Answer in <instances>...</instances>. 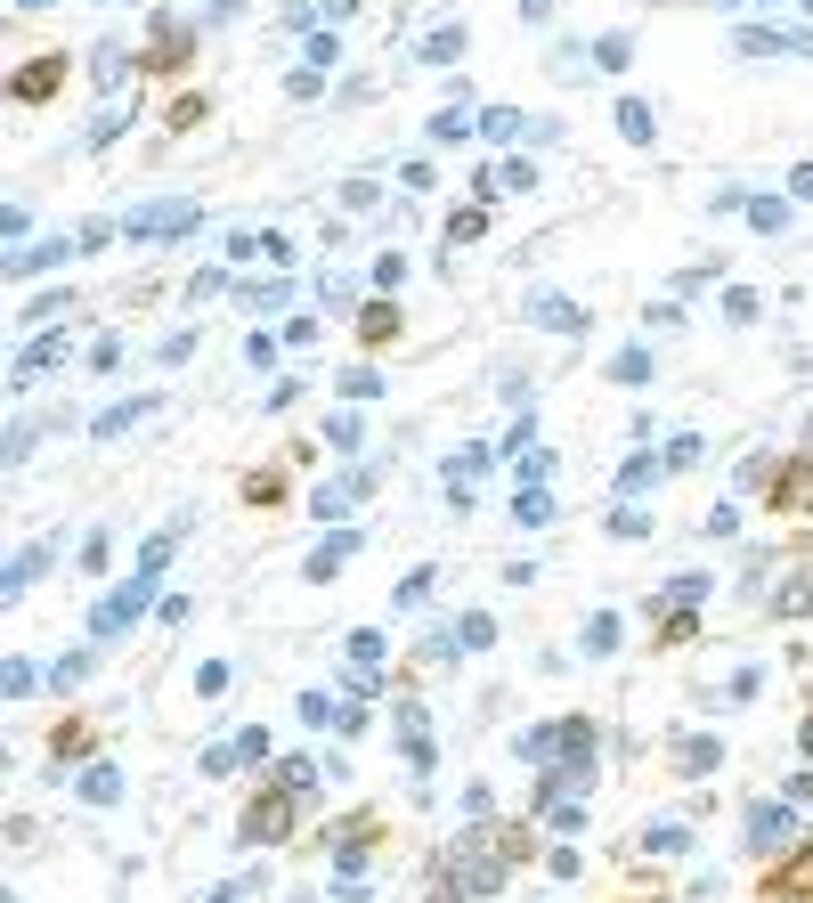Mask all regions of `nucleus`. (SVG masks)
<instances>
[{
    "label": "nucleus",
    "mask_w": 813,
    "mask_h": 903,
    "mask_svg": "<svg viewBox=\"0 0 813 903\" xmlns=\"http://www.w3.org/2000/svg\"><path fill=\"white\" fill-rule=\"evenodd\" d=\"M618 131H627V139L643 147V139H651V106H643V98H627V106H618Z\"/></svg>",
    "instance_id": "13"
},
{
    "label": "nucleus",
    "mask_w": 813,
    "mask_h": 903,
    "mask_svg": "<svg viewBox=\"0 0 813 903\" xmlns=\"http://www.w3.org/2000/svg\"><path fill=\"white\" fill-rule=\"evenodd\" d=\"M66 253H82V245H33V253H9V277H33V269H57Z\"/></svg>",
    "instance_id": "6"
},
{
    "label": "nucleus",
    "mask_w": 813,
    "mask_h": 903,
    "mask_svg": "<svg viewBox=\"0 0 813 903\" xmlns=\"http://www.w3.org/2000/svg\"><path fill=\"white\" fill-rule=\"evenodd\" d=\"M789 188H797V196H813V163H797V179H789Z\"/></svg>",
    "instance_id": "21"
},
{
    "label": "nucleus",
    "mask_w": 813,
    "mask_h": 903,
    "mask_svg": "<svg viewBox=\"0 0 813 903\" xmlns=\"http://www.w3.org/2000/svg\"><path fill=\"white\" fill-rule=\"evenodd\" d=\"M383 659V635H350V668H374Z\"/></svg>",
    "instance_id": "18"
},
{
    "label": "nucleus",
    "mask_w": 813,
    "mask_h": 903,
    "mask_svg": "<svg viewBox=\"0 0 813 903\" xmlns=\"http://www.w3.org/2000/svg\"><path fill=\"white\" fill-rule=\"evenodd\" d=\"M350 554H358V537H326V546L309 554V578H326V570H342Z\"/></svg>",
    "instance_id": "8"
},
{
    "label": "nucleus",
    "mask_w": 813,
    "mask_h": 903,
    "mask_svg": "<svg viewBox=\"0 0 813 903\" xmlns=\"http://www.w3.org/2000/svg\"><path fill=\"white\" fill-rule=\"evenodd\" d=\"M456 49H464V33H456V25H440V33L423 41V66H456Z\"/></svg>",
    "instance_id": "10"
},
{
    "label": "nucleus",
    "mask_w": 813,
    "mask_h": 903,
    "mask_svg": "<svg viewBox=\"0 0 813 903\" xmlns=\"http://www.w3.org/2000/svg\"><path fill=\"white\" fill-rule=\"evenodd\" d=\"M131 228L139 236H187L196 228V204H147V212H131Z\"/></svg>",
    "instance_id": "2"
},
{
    "label": "nucleus",
    "mask_w": 813,
    "mask_h": 903,
    "mask_svg": "<svg viewBox=\"0 0 813 903\" xmlns=\"http://www.w3.org/2000/svg\"><path fill=\"white\" fill-rule=\"evenodd\" d=\"M204 903H236V887H212V895H204Z\"/></svg>",
    "instance_id": "22"
},
{
    "label": "nucleus",
    "mask_w": 813,
    "mask_h": 903,
    "mask_svg": "<svg viewBox=\"0 0 813 903\" xmlns=\"http://www.w3.org/2000/svg\"><path fill=\"white\" fill-rule=\"evenodd\" d=\"M513 521H521V529H545V521H553V505H545V489H521V505H513Z\"/></svg>",
    "instance_id": "12"
},
{
    "label": "nucleus",
    "mask_w": 813,
    "mask_h": 903,
    "mask_svg": "<svg viewBox=\"0 0 813 903\" xmlns=\"http://www.w3.org/2000/svg\"><path fill=\"white\" fill-rule=\"evenodd\" d=\"M17 9H49V0H17Z\"/></svg>",
    "instance_id": "23"
},
{
    "label": "nucleus",
    "mask_w": 813,
    "mask_h": 903,
    "mask_svg": "<svg viewBox=\"0 0 813 903\" xmlns=\"http://www.w3.org/2000/svg\"><path fill=\"white\" fill-rule=\"evenodd\" d=\"M529 318L553 326V334H578V326H586V318H578V301H561V293H537V301H529Z\"/></svg>",
    "instance_id": "3"
},
{
    "label": "nucleus",
    "mask_w": 813,
    "mask_h": 903,
    "mask_svg": "<svg viewBox=\"0 0 813 903\" xmlns=\"http://www.w3.org/2000/svg\"><path fill=\"white\" fill-rule=\"evenodd\" d=\"M82 798H98V806H114V798H122V781H114V765H90V773H82Z\"/></svg>",
    "instance_id": "11"
},
{
    "label": "nucleus",
    "mask_w": 813,
    "mask_h": 903,
    "mask_svg": "<svg viewBox=\"0 0 813 903\" xmlns=\"http://www.w3.org/2000/svg\"><path fill=\"white\" fill-rule=\"evenodd\" d=\"M41 570H49V546H33V554H17V562H9V578H0V594H9V602H17V594H25L33 578H41Z\"/></svg>",
    "instance_id": "4"
},
{
    "label": "nucleus",
    "mask_w": 813,
    "mask_h": 903,
    "mask_svg": "<svg viewBox=\"0 0 813 903\" xmlns=\"http://www.w3.org/2000/svg\"><path fill=\"white\" fill-rule=\"evenodd\" d=\"M147 415H155V399H131V407H106V415H98V440H122L131 424H147Z\"/></svg>",
    "instance_id": "5"
},
{
    "label": "nucleus",
    "mask_w": 813,
    "mask_h": 903,
    "mask_svg": "<svg viewBox=\"0 0 813 903\" xmlns=\"http://www.w3.org/2000/svg\"><path fill=\"white\" fill-rule=\"evenodd\" d=\"M748 830H757V847H781V838H789V814H781V806H757V814H748Z\"/></svg>",
    "instance_id": "9"
},
{
    "label": "nucleus",
    "mask_w": 813,
    "mask_h": 903,
    "mask_svg": "<svg viewBox=\"0 0 813 903\" xmlns=\"http://www.w3.org/2000/svg\"><path fill=\"white\" fill-rule=\"evenodd\" d=\"M277 830H285V798H261L244 814V838H277Z\"/></svg>",
    "instance_id": "7"
},
{
    "label": "nucleus",
    "mask_w": 813,
    "mask_h": 903,
    "mask_svg": "<svg viewBox=\"0 0 813 903\" xmlns=\"http://www.w3.org/2000/svg\"><path fill=\"white\" fill-rule=\"evenodd\" d=\"M277 781H285V790H309V781H318V765H301V757H285V765H277Z\"/></svg>",
    "instance_id": "19"
},
{
    "label": "nucleus",
    "mask_w": 813,
    "mask_h": 903,
    "mask_svg": "<svg viewBox=\"0 0 813 903\" xmlns=\"http://www.w3.org/2000/svg\"><path fill=\"white\" fill-rule=\"evenodd\" d=\"M513 123H521L513 106H488V114H480V131H488V139H513Z\"/></svg>",
    "instance_id": "16"
},
{
    "label": "nucleus",
    "mask_w": 813,
    "mask_h": 903,
    "mask_svg": "<svg viewBox=\"0 0 813 903\" xmlns=\"http://www.w3.org/2000/svg\"><path fill=\"white\" fill-rule=\"evenodd\" d=\"M488 643H496L488 619H464V627H456V651H488Z\"/></svg>",
    "instance_id": "15"
},
{
    "label": "nucleus",
    "mask_w": 813,
    "mask_h": 903,
    "mask_svg": "<svg viewBox=\"0 0 813 903\" xmlns=\"http://www.w3.org/2000/svg\"><path fill=\"white\" fill-rule=\"evenodd\" d=\"M139 602H147V578H131V586H114V594L98 602V619H90V627H98V643L131 627V619H139Z\"/></svg>",
    "instance_id": "1"
},
{
    "label": "nucleus",
    "mask_w": 813,
    "mask_h": 903,
    "mask_svg": "<svg viewBox=\"0 0 813 903\" xmlns=\"http://www.w3.org/2000/svg\"><path fill=\"white\" fill-rule=\"evenodd\" d=\"M586 651H618V619H610V611L586 627Z\"/></svg>",
    "instance_id": "17"
},
{
    "label": "nucleus",
    "mask_w": 813,
    "mask_h": 903,
    "mask_svg": "<svg viewBox=\"0 0 813 903\" xmlns=\"http://www.w3.org/2000/svg\"><path fill=\"white\" fill-rule=\"evenodd\" d=\"M627 57H635V49H627V33H610V41H594V66H610V74L627 66Z\"/></svg>",
    "instance_id": "14"
},
{
    "label": "nucleus",
    "mask_w": 813,
    "mask_h": 903,
    "mask_svg": "<svg viewBox=\"0 0 813 903\" xmlns=\"http://www.w3.org/2000/svg\"><path fill=\"white\" fill-rule=\"evenodd\" d=\"M350 497H358V489H350V480H334V489H318V513H326V521H334V513H342V505H350Z\"/></svg>",
    "instance_id": "20"
}]
</instances>
